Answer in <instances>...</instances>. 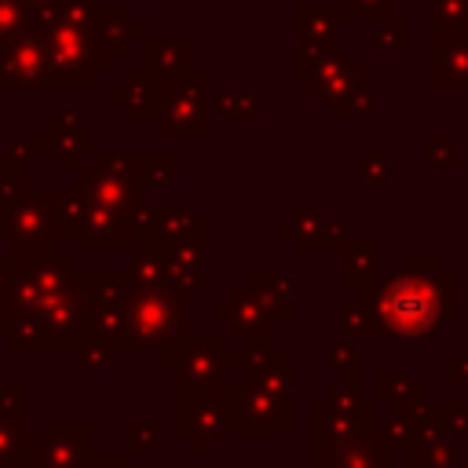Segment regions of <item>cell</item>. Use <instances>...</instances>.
Here are the masks:
<instances>
[{
    "label": "cell",
    "mask_w": 468,
    "mask_h": 468,
    "mask_svg": "<svg viewBox=\"0 0 468 468\" xmlns=\"http://www.w3.org/2000/svg\"><path fill=\"white\" fill-rule=\"evenodd\" d=\"M384 336H431L457 318V274L435 252H417L406 271L377 274L362 292Z\"/></svg>",
    "instance_id": "6da1fadb"
},
{
    "label": "cell",
    "mask_w": 468,
    "mask_h": 468,
    "mask_svg": "<svg viewBox=\"0 0 468 468\" xmlns=\"http://www.w3.org/2000/svg\"><path fill=\"white\" fill-rule=\"evenodd\" d=\"M234 435H285L292 431V399L260 391L252 384H227Z\"/></svg>",
    "instance_id": "7a4b0ae2"
},
{
    "label": "cell",
    "mask_w": 468,
    "mask_h": 468,
    "mask_svg": "<svg viewBox=\"0 0 468 468\" xmlns=\"http://www.w3.org/2000/svg\"><path fill=\"white\" fill-rule=\"evenodd\" d=\"M212 314L241 344H267V347H274V325H278V318L260 303V296L249 285L227 289V296L212 307Z\"/></svg>",
    "instance_id": "3957f363"
},
{
    "label": "cell",
    "mask_w": 468,
    "mask_h": 468,
    "mask_svg": "<svg viewBox=\"0 0 468 468\" xmlns=\"http://www.w3.org/2000/svg\"><path fill=\"white\" fill-rule=\"evenodd\" d=\"M183 413L179 428L186 439H194V450H208L212 439L230 431V406L227 388H201V391H179Z\"/></svg>",
    "instance_id": "277c9868"
},
{
    "label": "cell",
    "mask_w": 468,
    "mask_h": 468,
    "mask_svg": "<svg viewBox=\"0 0 468 468\" xmlns=\"http://www.w3.org/2000/svg\"><path fill=\"white\" fill-rule=\"evenodd\" d=\"M230 351L219 336H194L183 344L179 355V391H201V388H227L230 373Z\"/></svg>",
    "instance_id": "5b68a950"
},
{
    "label": "cell",
    "mask_w": 468,
    "mask_h": 468,
    "mask_svg": "<svg viewBox=\"0 0 468 468\" xmlns=\"http://www.w3.org/2000/svg\"><path fill=\"white\" fill-rule=\"evenodd\" d=\"M278 230H292L289 238H292V245L300 252H336V249L347 245L344 227L333 223L322 205H300L292 212V219L278 223Z\"/></svg>",
    "instance_id": "8992f818"
},
{
    "label": "cell",
    "mask_w": 468,
    "mask_h": 468,
    "mask_svg": "<svg viewBox=\"0 0 468 468\" xmlns=\"http://www.w3.org/2000/svg\"><path fill=\"white\" fill-rule=\"evenodd\" d=\"M165 113H168V121H165L168 135H201V132H208V84L201 77L183 80L168 95Z\"/></svg>",
    "instance_id": "52a82bcc"
},
{
    "label": "cell",
    "mask_w": 468,
    "mask_h": 468,
    "mask_svg": "<svg viewBox=\"0 0 468 468\" xmlns=\"http://www.w3.org/2000/svg\"><path fill=\"white\" fill-rule=\"evenodd\" d=\"M431 80L468 88V29L442 33L431 51Z\"/></svg>",
    "instance_id": "ba28073f"
},
{
    "label": "cell",
    "mask_w": 468,
    "mask_h": 468,
    "mask_svg": "<svg viewBox=\"0 0 468 468\" xmlns=\"http://www.w3.org/2000/svg\"><path fill=\"white\" fill-rule=\"evenodd\" d=\"M241 285H249V289L260 296V303H263L278 322L296 311V307H292V278L282 274V271H245V282H241Z\"/></svg>",
    "instance_id": "9c48e42d"
},
{
    "label": "cell",
    "mask_w": 468,
    "mask_h": 468,
    "mask_svg": "<svg viewBox=\"0 0 468 468\" xmlns=\"http://www.w3.org/2000/svg\"><path fill=\"white\" fill-rule=\"evenodd\" d=\"M296 377V369H292V358L289 355H267L260 366H252V369H241L238 373V380L241 384H252V388H260V391H271V395H285V399H292V380Z\"/></svg>",
    "instance_id": "30bf717a"
},
{
    "label": "cell",
    "mask_w": 468,
    "mask_h": 468,
    "mask_svg": "<svg viewBox=\"0 0 468 468\" xmlns=\"http://www.w3.org/2000/svg\"><path fill=\"white\" fill-rule=\"evenodd\" d=\"M344 256H347L344 285H351L355 292H366L377 282V274H380V267H377V241L373 238H347Z\"/></svg>",
    "instance_id": "8fae6325"
},
{
    "label": "cell",
    "mask_w": 468,
    "mask_h": 468,
    "mask_svg": "<svg viewBox=\"0 0 468 468\" xmlns=\"http://www.w3.org/2000/svg\"><path fill=\"white\" fill-rule=\"evenodd\" d=\"M325 362H329V369L340 377V384H358V373H362V362H358V347H355V340L344 333V336H336V340H329V355H325Z\"/></svg>",
    "instance_id": "7c38bea8"
},
{
    "label": "cell",
    "mask_w": 468,
    "mask_h": 468,
    "mask_svg": "<svg viewBox=\"0 0 468 468\" xmlns=\"http://www.w3.org/2000/svg\"><path fill=\"white\" fill-rule=\"evenodd\" d=\"M216 110H219L223 117L249 121V117L260 113V91L249 88V84H238V88H230V91H223V95L216 99Z\"/></svg>",
    "instance_id": "4fadbf2b"
},
{
    "label": "cell",
    "mask_w": 468,
    "mask_h": 468,
    "mask_svg": "<svg viewBox=\"0 0 468 468\" xmlns=\"http://www.w3.org/2000/svg\"><path fill=\"white\" fill-rule=\"evenodd\" d=\"M322 402L333 406L336 413H347V417H373V406L351 388V384H329L322 391Z\"/></svg>",
    "instance_id": "5bb4252c"
},
{
    "label": "cell",
    "mask_w": 468,
    "mask_h": 468,
    "mask_svg": "<svg viewBox=\"0 0 468 468\" xmlns=\"http://www.w3.org/2000/svg\"><path fill=\"white\" fill-rule=\"evenodd\" d=\"M344 333H347L351 340H369V336H377V333H380L377 314H373V307H369V300H366V296H362V300H355V303L344 311Z\"/></svg>",
    "instance_id": "9a60e30c"
},
{
    "label": "cell",
    "mask_w": 468,
    "mask_h": 468,
    "mask_svg": "<svg viewBox=\"0 0 468 468\" xmlns=\"http://www.w3.org/2000/svg\"><path fill=\"white\" fill-rule=\"evenodd\" d=\"M395 176V161L391 154H362L358 157V183L362 186H384Z\"/></svg>",
    "instance_id": "2e32d148"
},
{
    "label": "cell",
    "mask_w": 468,
    "mask_h": 468,
    "mask_svg": "<svg viewBox=\"0 0 468 468\" xmlns=\"http://www.w3.org/2000/svg\"><path fill=\"white\" fill-rule=\"evenodd\" d=\"M457 161H461V143L457 139H450V135L428 139V168L450 172V168H457Z\"/></svg>",
    "instance_id": "e0dca14e"
},
{
    "label": "cell",
    "mask_w": 468,
    "mask_h": 468,
    "mask_svg": "<svg viewBox=\"0 0 468 468\" xmlns=\"http://www.w3.org/2000/svg\"><path fill=\"white\" fill-rule=\"evenodd\" d=\"M377 402H384V406H391L395 399H402L410 388H413V380H410V373H402V369H384V373H377Z\"/></svg>",
    "instance_id": "ac0fdd59"
},
{
    "label": "cell",
    "mask_w": 468,
    "mask_h": 468,
    "mask_svg": "<svg viewBox=\"0 0 468 468\" xmlns=\"http://www.w3.org/2000/svg\"><path fill=\"white\" fill-rule=\"evenodd\" d=\"M439 424L453 435V439H468V402H450V406H439L435 410Z\"/></svg>",
    "instance_id": "d6986e66"
},
{
    "label": "cell",
    "mask_w": 468,
    "mask_h": 468,
    "mask_svg": "<svg viewBox=\"0 0 468 468\" xmlns=\"http://www.w3.org/2000/svg\"><path fill=\"white\" fill-rule=\"evenodd\" d=\"M406 29L399 26V22H384L380 29H377V48H384V51H402L406 44Z\"/></svg>",
    "instance_id": "ffe728a7"
},
{
    "label": "cell",
    "mask_w": 468,
    "mask_h": 468,
    "mask_svg": "<svg viewBox=\"0 0 468 468\" xmlns=\"http://www.w3.org/2000/svg\"><path fill=\"white\" fill-rule=\"evenodd\" d=\"M391 0H347V11L358 15V18H377V15H388Z\"/></svg>",
    "instance_id": "44dd1931"
},
{
    "label": "cell",
    "mask_w": 468,
    "mask_h": 468,
    "mask_svg": "<svg viewBox=\"0 0 468 468\" xmlns=\"http://www.w3.org/2000/svg\"><path fill=\"white\" fill-rule=\"evenodd\" d=\"M157 428H161L157 420H146V424H143V420H135V424H132V435H135V439H132V446H135V450H143V446H154V435H157Z\"/></svg>",
    "instance_id": "7402d4cb"
},
{
    "label": "cell",
    "mask_w": 468,
    "mask_h": 468,
    "mask_svg": "<svg viewBox=\"0 0 468 468\" xmlns=\"http://www.w3.org/2000/svg\"><path fill=\"white\" fill-rule=\"evenodd\" d=\"M442 373H446V384H461V369H457V355H446V358H442Z\"/></svg>",
    "instance_id": "603a6c76"
},
{
    "label": "cell",
    "mask_w": 468,
    "mask_h": 468,
    "mask_svg": "<svg viewBox=\"0 0 468 468\" xmlns=\"http://www.w3.org/2000/svg\"><path fill=\"white\" fill-rule=\"evenodd\" d=\"M457 369H461V384L468 380V355H457Z\"/></svg>",
    "instance_id": "cb8c5ba5"
}]
</instances>
